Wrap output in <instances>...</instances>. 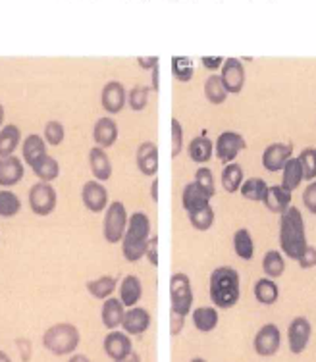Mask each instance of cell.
Returning a JSON list of instances; mask_svg holds the SVG:
<instances>
[{
  "label": "cell",
  "mask_w": 316,
  "mask_h": 362,
  "mask_svg": "<svg viewBox=\"0 0 316 362\" xmlns=\"http://www.w3.org/2000/svg\"><path fill=\"white\" fill-rule=\"evenodd\" d=\"M307 247L309 241L301 210L291 204L280 216V249L291 260H299Z\"/></svg>",
  "instance_id": "1"
},
{
  "label": "cell",
  "mask_w": 316,
  "mask_h": 362,
  "mask_svg": "<svg viewBox=\"0 0 316 362\" xmlns=\"http://www.w3.org/2000/svg\"><path fill=\"white\" fill-rule=\"evenodd\" d=\"M209 295L214 308H232L241 297V279L239 272L230 266H220L212 270L209 279Z\"/></svg>",
  "instance_id": "2"
},
{
  "label": "cell",
  "mask_w": 316,
  "mask_h": 362,
  "mask_svg": "<svg viewBox=\"0 0 316 362\" xmlns=\"http://www.w3.org/2000/svg\"><path fill=\"white\" fill-rule=\"evenodd\" d=\"M151 239V220L145 212H134L127 220L126 235L122 239V255L127 262H139L147 255Z\"/></svg>",
  "instance_id": "3"
},
{
  "label": "cell",
  "mask_w": 316,
  "mask_h": 362,
  "mask_svg": "<svg viewBox=\"0 0 316 362\" xmlns=\"http://www.w3.org/2000/svg\"><path fill=\"white\" fill-rule=\"evenodd\" d=\"M81 343V334L71 322H58L54 326L45 329L42 334V347L54 356H68L78 351Z\"/></svg>",
  "instance_id": "4"
},
{
  "label": "cell",
  "mask_w": 316,
  "mask_h": 362,
  "mask_svg": "<svg viewBox=\"0 0 316 362\" xmlns=\"http://www.w3.org/2000/svg\"><path fill=\"white\" fill-rule=\"evenodd\" d=\"M193 287L187 274L176 272L170 278V308L176 316H189L193 313Z\"/></svg>",
  "instance_id": "5"
},
{
  "label": "cell",
  "mask_w": 316,
  "mask_h": 362,
  "mask_svg": "<svg viewBox=\"0 0 316 362\" xmlns=\"http://www.w3.org/2000/svg\"><path fill=\"white\" fill-rule=\"evenodd\" d=\"M127 220H129V216H127L124 202L114 201L108 204L105 220H103V237H105L106 243H122V239H124L127 230Z\"/></svg>",
  "instance_id": "6"
},
{
  "label": "cell",
  "mask_w": 316,
  "mask_h": 362,
  "mask_svg": "<svg viewBox=\"0 0 316 362\" xmlns=\"http://www.w3.org/2000/svg\"><path fill=\"white\" fill-rule=\"evenodd\" d=\"M58 195L52 183H42L37 181L35 185L29 189V209L37 216H49L57 210Z\"/></svg>",
  "instance_id": "7"
},
{
  "label": "cell",
  "mask_w": 316,
  "mask_h": 362,
  "mask_svg": "<svg viewBox=\"0 0 316 362\" xmlns=\"http://www.w3.org/2000/svg\"><path fill=\"white\" fill-rule=\"evenodd\" d=\"M247 148L245 137L238 132H224L218 135L214 141V154L222 164H232L239 156L241 151Z\"/></svg>",
  "instance_id": "8"
},
{
  "label": "cell",
  "mask_w": 316,
  "mask_h": 362,
  "mask_svg": "<svg viewBox=\"0 0 316 362\" xmlns=\"http://www.w3.org/2000/svg\"><path fill=\"white\" fill-rule=\"evenodd\" d=\"M281 347V332L276 324H267L254 334L253 349L254 353L262 358L274 356Z\"/></svg>",
  "instance_id": "9"
},
{
  "label": "cell",
  "mask_w": 316,
  "mask_h": 362,
  "mask_svg": "<svg viewBox=\"0 0 316 362\" xmlns=\"http://www.w3.org/2000/svg\"><path fill=\"white\" fill-rule=\"evenodd\" d=\"M127 105V90L122 85V81H106V85L100 90V106L106 114L116 116L124 110V106Z\"/></svg>",
  "instance_id": "10"
},
{
  "label": "cell",
  "mask_w": 316,
  "mask_h": 362,
  "mask_svg": "<svg viewBox=\"0 0 316 362\" xmlns=\"http://www.w3.org/2000/svg\"><path fill=\"white\" fill-rule=\"evenodd\" d=\"M291 158H293V143H272L262 153V168L270 174L281 172Z\"/></svg>",
  "instance_id": "11"
},
{
  "label": "cell",
  "mask_w": 316,
  "mask_h": 362,
  "mask_svg": "<svg viewBox=\"0 0 316 362\" xmlns=\"http://www.w3.org/2000/svg\"><path fill=\"white\" fill-rule=\"evenodd\" d=\"M220 79L224 83L228 95H238L245 87V66L239 58H226Z\"/></svg>",
  "instance_id": "12"
},
{
  "label": "cell",
  "mask_w": 316,
  "mask_h": 362,
  "mask_svg": "<svg viewBox=\"0 0 316 362\" xmlns=\"http://www.w3.org/2000/svg\"><path fill=\"white\" fill-rule=\"evenodd\" d=\"M312 335V326L305 316H295L288 326V345L293 355H301Z\"/></svg>",
  "instance_id": "13"
},
{
  "label": "cell",
  "mask_w": 316,
  "mask_h": 362,
  "mask_svg": "<svg viewBox=\"0 0 316 362\" xmlns=\"http://www.w3.org/2000/svg\"><path fill=\"white\" fill-rule=\"evenodd\" d=\"M81 201L85 209L91 210L93 214H100L108 209V189L100 181H87L81 189Z\"/></svg>",
  "instance_id": "14"
},
{
  "label": "cell",
  "mask_w": 316,
  "mask_h": 362,
  "mask_svg": "<svg viewBox=\"0 0 316 362\" xmlns=\"http://www.w3.org/2000/svg\"><path fill=\"white\" fill-rule=\"evenodd\" d=\"M103 349L108 358H112L114 362L122 361L134 353V343H131V337L126 334V332H108L103 341Z\"/></svg>",
  "instance_id": "15"
},
{
  "label": "cell",
  "mask_w": 316,
  "mask_h": 362,
  "mask_svg": "<svg viewBox=\"0 0 316 362\" xmlns=\"http://www.w3.org/2000/svg\"><path fill=\"white\" fill-rule=\"evenodd\" d=\"M118 124L112 116H103L95 122L93 126V141H95V146H100V148H110V146L116 145L118 141Z\"/></svg>",
  "instance_id": "16"
},
{
  "label": "cell",
  "mask_w": 316,
  "mask_h": 362,
  "mask_svg": "<svg viewBox=\"0 0 316 362\" xmlns=\"http://www.w3.org/2000/svg\"><path fill=\"white\" fill-rule=\"evenodd\" d=\"M25 175V164L18 156L0 158V187H14Z\"/></svg>",
  "instance_id": "17"
},
{
  "label": "cell",
  "mask_w": 316,
  "mask_h": 362,
  "mask_svg": "<svg viewBox=\"0 0 316 362\" xmlns=\"http://www.w3.org/2000/svg\"><path fill=\"white\" fill-rule=\"evenodd\" d=\"M47 154H49V145L45 143V137H41L39 133H31L21 141V158H23V164H28L29 168L35 166L37 162Z\"/></svg>",
  "instance_id": "18"
},
{
  "label": "cell",
  "mask_w": 316,
  "mask_h": 362,
  "mask_svg": "<svg viewBox=\"0 0 316 362\" xmlns=\"http://www.w3.org/2000/svg\"><path fill=\"white\" fill-rule=\"evenodd\" d=\"M135 162H137V170L143 175H156L158 172V146L153 141H145L137 146L135 153Z\"/></svg>",
  "instance_id": "19"
},
{
  "label": "cell",
  "mask_w": 316,
  "mask_h": 362,
  "mask_svg": "<svg viewBox=\"0 0 316 362\" xmlns=\"http://www.w3.org/2000/svg\"><path fill=\"white\" fill-rule=\"evenodd\" d=\"M151 327V313L143 307L127 308L124 322H122V329L127 335H143Z\"/></svg>",
  "instance_id": "20"
},
{
  "label": "cell",
  "mask_w": 316,
  "mask_h": 362,
  "mask_svg": "<svg viewBox=\"0 0 316 362\" xmlns=\"http://www.w3.org/2000/svg\"><path fill=\"white\" fill-rule=\"evenodd\" d=\"M124 316H126V307L122 305V300L118 297H110L103 303V308H100V320H103V326L106 329H118L124 322Z\"/></svg>",
  "instance_id": "21"
},
{
  "label": "cell",
  "mask_w": 316,
  "mask_h": 362,
  "mask_svg": "<svg viewBox=\"0 0 316 362\" xmlns=\"http://www.w3.org/2000/svg\"><path fill=\"white\" fill-rule=\"evenodd\" d=\"M89 166H91L95 180L100 181V183L112 177V162H110V156L100 146H93L91 151H89Z\"/></svg>",
  "instance_id": "22"
},
{
  "label": "cell",
  "mask_w": 316,
  "mask_h": 362,
  "mask_svg": "<svg viewBox=\"0 0 316 362\" xmlns=\"http://www.w3.org/2000/svg\"><path fill=\"white\" fill-rule=\"evenodd\" d=\"M119 297L118 299L122 300V305L126 308H134L137 307V303L143 297V284H141V279L134 274H129L126 278L122 279V284H119Z\"/></svg>",
  "instance_id": "23"
},
{
  "label": "cell",
  "mask_w": 316,
  "mask_h": 362,
  "mask_svg": "<svg viewBox=\"0 0 316 362\" xmlns=\"http://www.w3.org/2000/svg\"><path fill=\"white\" fill-rule=\"evenodd\" d=\"M291 201H293V197H291L289 191H286L281 185H270V187L267 189V195H264L262 204L267 206V210L281 216V214L291 206Z\"/></svg>",
  "instance_id": "24"
},
{
  "label": "cell",
  "mask_w": 316,
  "mask_h": 362,
  "mask_svg": "<svg viewBox=\"0 0 316 362\" xmlns=\"http://www.w3.org/2000/svg\"><path fill=\"white\" fill-rule=\"evenodd\" d=\"M209 204H211V199L197 187L195 181H191V183H187V185L183 187L182 206L187 214L195 212V210L204 209V206H209Z\"/></svg>",
  "instance_id": "25"
},
{
  "label": "cell",
  "mask_w": 316,
  "mask_h": 362,
  "mask_svg": "<svg viewBox=\"0 0 316 362\" xmlns=\"http://www.w3.org/2000/svg\"><path fill=\"white\" fill-rule=\"evenodd\" d=\"M21 145V129L14 124L0 129V158L14 156L16 148Z\"/></svg>",
  "instance_id": "26"
},
{
  "label": "cell",
  "mask_w": 316,
  "mask_h": 362,
  "mask_svg": "<svg viewBox=\"0 0 316 362\" xmlns=\"http://www.w3.org/2000/svg\"><path fill=\"white\" fill-rule=\"evenodd\" d=\"M87 291L91 293V297L99 300H106L112 297V293L116 291V287H118V279L114 278V276H100L97 279H89L87 284Z\"/></svg>",
  "instance_id": "27"
},
{
  "label": "cell",
  "mask_w": 316,
  "mask_h": 362,
  "mask_svg": "<svg viewBox=\"0 0 316 362\" xmlns=\"http://www.w3.org/2000/svg\"><path fill=\"white\" fill-rule=\"evenodd\" d=\"M191 318H193V326L197 327L199 332L203 334H211L212 329H216L218 320V308L214 307H199L191 313Z\"/></svg>",
  "instance_id": "28"
},
{
  "label": "cell",
  "mask_w": 316,
  "mask_h": 362,
  "mask_svg": "<svg viewBox=\"0 0 316 362\" xmlns=\"http://www.w3.org/2000/svg\"><path fill=\"white\" fill-rule=\"evenodd\" d=\"M187 154H189V158L193 162L204 164V162L211 160L212 154H214V143L209 137H204V135L193 137L189 146H187Z\"/></svg>",
  "instance_id": "29"
},
{
  "label": "cell",
  "mask_w": 316,
  "mask_h": 362,
  "mask_svg": "<svg viewBox=\"0 0 316 362\" xmlns=\"http://www.w3.org/2000/svg\"><path fill=\"white\" fill-rule=\"evenodd\" d=\"M301 181H305V174H303V168L299 158H291V160L283 166L281 170V187L289 191V193H293L295 189H299L301 185Z\"/></svg>",
  "instance_id": "30"
},
{
  "label": "cell",
  "mask_w": 316,
  "mask_h": 362,
  "mask_svg": "<svg viewBox=\"0 0 316 362\" xmlns=\"http://www.w3.org/2000/svg\"><path fill=\"white\" fill-rule=\"evenodd\" d=\"M245 181V172L243 168L238 162H232V164H226L224 170H222V187H224L226 193H238L241 185Z\"/></svg>",
  "instance_id": "31"
},
{
  "label": "cell",
  "mask_w": 316,
  "mask_h": 362,
  "mask_svg": "<svg viewBox=\"0 0 316 362\" xmlns=\"http://www.w3.org/2000/svg\"><path fill=\"white\" fill-rule=\"evenodd\" d=\"M253 291H254V299L259 300L260 305H267V307L274 305L276 300H278V297H280V289H278V286H276V281L274 279L267 278V276L257 279Z\"/></svg>",
  "instance_id": "32"
},
{
  "label": "cell",
  "mask_w": 316,
  "mask_h": 362,
  "mask_svg": "<svg viewBox=\"0 0 316 362\" xmlns=\"http://www.w3.org/2000/svg\"><path fill=\"white\" fill-rule=\"evenodd\" d=\"M233 251L241 260H253L254 257V241L251 231L247 228H239L233 233Z\"/></svg>",
  "instance_id": "33"
},
{
  "label": "cell",
  "mask_w": 316,
  "mask_h": 362,
  "mask_svg": "<svg viewBox=\"0 0 316 362\" xmlns=\"http://www.w3.org/2000/svg\"><path fill=\"white\" fill-rule=\"evenodd\" d=\"M31 170H33V174H35L37 177H39V181H42V183H52V181L58 180V175H60V164H58L57 158H52L50 154L42 156L41 160L37 162Z\"/></svg>",
  "instance_id": "34"
},
{
  "label": "cell",
  "mask_w": 316,
  "mask_h": 362,
  "mask_svg": "<svg viewBox=\"0 0 316 362\" xmlns=\"http://www.w3.org/2000/svg\"><path fill=\"white\" fill-rule=\"evenodd\" d=\"M204 97L211 105H224L226 98H228V90H226L224 83L220 76H209L204 79Z\"/></svg>",
  "instance_id": "35"
},
{
  "label": "cell",
  "mask_w": 316,
  "mask_h": 362,
  "mask_svg": "<svg viewBox=\"0 0 316 362\" xmlns=\"http://www.w3.org/2000/svg\"><path fill=\"white\" fill-rule=\"evenodd\" d=\"M267 181L262 177H249V180L243 181V185L239 189V193L243 199L253 202H262L264 201V195H267Z\"/></svg>",
  "instance_id": "36"
},
{
  "label": "cell",
  "mask_w": 316,
  "mask_h": 362,
  "mask_svg": "<svg viewBox=\"0 0 316 362\" xmlns=\"http://www.w3.org/2000/svg\"><path fill=\"white\" fill-rule=\"evenodd\" d=\"M172 76L176 77L180 83H189L195 76L193 60L187 56H174L172 58Z\"/></svg>",
  "instance_id": "37"
},
{
  "label": "cell",
  "mask_w": 316,
  "mask_h": 362,
  "mask_svg": "<svg viewBox=\"0 0 316 362\" xmlns=\"http://www.w3.org/2000/svg\"><path fill=\"white\" fill-rule=\"evenodd\" d=\"M262 270L267 274V278L276 279L280 278L283 270H286V260L280 251H268L262 257Z\"/></svg>",
  "instance_id": "38"
},
{
  "label": "cell",
  "mask_w": 316,
  "mask_h": 362,
  "mask_svg": "<svg viewBox=\"0 0 316 362\" xmlns=\"http://www.w3.org/2000/svg\"><path fill=\"white\" fill-rule=\"evenodd\" d=\"M20 210V197L10 189H0V218H14Z\"/></svg>",
  "instance_id": "39"
},
{
  "label": "cell",
  "mask_w": 316,
  "mask_h": 362,
  "mask_svg": "<svg viewBox=\"0 0 316 362\" xmlns=\"http://www.w3.org/2000/svg\"><path fill=\"white\" fill-rule=\"evenodd\" d=\"M187 218H189V223L195 228V230L206 231V230H211L212 226H214L216 214H214V209L209 204V206H204V209L195 210V212L187 214Z\"/></svg>",
  "instance_id": "40"
},
{
  "label": "cell",
  "mask_w": 316,
  "mask_h": 362,
  "mask_svg": "<svg viewBox=\"0 0 316 362\" xmlns=\"http://www.w3.org/2000/svg\"><path fill=\"white\" fill-rule=\"evenodd\" d=\"M148 95H151V89L147 85H135L127 93V105L134 112L145 110L148 105Z\"/></svg>",
  "instance_id": "41"
},
{
  "label": "cell",
  "mask_w": 316,
  "mask_h": 362,
  "mask_svg": "<svg viewBox=\"0 0 316 362\" xmlns=\"http://www.w3.org/2000/svg\"><path fill=\"white\" fill-rule=\"evenodd\" d=\"M195 183H197V187L201 189L209 199H212V197L216 195V181H214V175H212L211 168H199L197 172H195Z\"/></svg>",
  "instance_id": "42"
},
{
  "label": "cell",
  "mask_w": 316,
  "mask_h": 362,
  "mask_svg": "<svg viewBox=\"0 0 316 362\" xmlns=\"http://www.w3.org/2000/svg\"><path fill=\"white\" fill-rule=\"evenodd\" d=\"M299 162H301L303 168V174H305V180L315 181L316 180V148L315 146H307V148H303L301 154L297 156Z\"/></svg>",
  "instance_id": "43"
},
{
  "label": "cell",
  "mask_w": 316,
  "mask_h": 362,
  "mask_svg": "<svg viewBox=\"0 0 316 362\" xmlns=\"http://www.w3.org/2000/svg\"><path fill=\"white\" fill-rule=\"evenodd\" d=\"M64 137H66V129L60 122L57 119H50L45 124V143L50 146H58L64 143Z\"/></svg>",
  "instance_id": "44"
},
{
  "label": "cell",
  "mask_w": 316,
  "mask_h": 362,
  "mask_svg": "<svg viewBox=\"0 0 316 362\" xmlns=\"http://www.w3.org/2000/svg\"><path fill=\"white\" fill-rule=\"evenodd\" d=\"M183 151V127L176 118H172V158H177Z\"/></svg>",
  "instance_id": "45"
},
{
  "label": "cell",
  "mask_w": 316,
  "mask_h": 362,
  "mask_svg": "<svg viewBox=\"0 0 316 362\" xmlns=\"http://www.w3.org/2000/svg\"><path fill=\"white\" fill-rule=\"evenodd\" d=\"M303 204L310 214H316V181H310L303 191Z\"/></svg>",
  "instance_id": "46"
},
{
  "label": "cell",
  "mask_w": 316,
  "mask_h": 362,
  "mask_svg": "<svg viewBox=\"0 0 316 362\" xmlns=\"http://www.w3.org/2000/svg\"><path fill=\"white\" fill-rule=\"evenodd\" d=\"M297 264H299V268H303V270H310V268H315L316 266V247L309 245V247L305 249V252L301 255V258L297 260Z\"/></svg>",
  "instance_id": "47"
},
{
  "label": "cell",
  "mask_w": 316,
  "mask_h": 362,
  "mask_svg": "<svg viewBox=\"0 0 316 362\" xmlns=\"http://www.w3.org/2000/svg\"><path fill=\"white\" fill-rule=\"evenodd\" d=\"M147 260L151 262V266H158V237L153 235L148 239L147 245Z\"/></svg>",
  "instance_id": "48"
},
{
  "label": "cell",
  "mask_w": 316,
  "mask_h": 362,
  "mask_svg": "<svg viewBox=\"0 0 316 362\" xmlns=\"http://www.w3.org/2000/svg\"><path fill=\"white\" fill-rule=\"evenodd\" d=\"M201 64H203L206 70H218V68L224 66V58L222 56H203Z\"/></svg>",
  "instance_id": "49"
},
{
  "label": "cell",
  "mask_w": 316,
  "mask_h": 362,
  "mask_svg": "<svg viewBox=\"0 0 316 362\" xmlns=\"http://www.w3.org/2000/svg\"><path fill=\"white\" fill-rule=\"evenodd\" d=\"M137 64H139L143 70L153 71V68L158 66V56H147V58H145V56H139V58H137Z\"/></svg>",
  "instance_id": "50"
},
{
  "label": "cell",
  "mask_w": 316,
  "mask_h": 362,
  "mask_svg": "<svg viewBox=\"0 0 316 362\" xmlns=\"http://www.w3.org/2000/svg\"><path fill=\"white\" fill-rule=\"evenodd\" d=\"M183 322H185V318H182V316H176V314H172V335L182 334Z\"/></svg>",
  "instance_id": "51"
},
{
  "label": "cell",
  "mask_w": 316,
  "mask_h": 362,
  "mask_svg": "<svg viewBox=\"0 0 316 362\" xmlns=\"http://www.w3.org/2000/svg\"><path fill=\"white\" fill-rule=\"evenodd\" d=\"M68 362H91V358L87 355H81V353H74V355L68 358Z\"/></svg>",
  "instance_id": "52"
},
{
  "label": "cell",
  "mask_w": 316,
  "mask_h": 362,
  "mask_svg": "<svg viewBox=\"0 0 316 362\" xmlns=\"http://www.w3.org/2000/svg\"><path fill=\"white\" fill-rule=\"evenodd\" d=\"M158 71H160V68L156 66V68H153V77H151V81H153V90H158Z\"/></svg>",
  "instance_id": "53"
},
{
  "label": "cell",
  "mask_w": 316,
  "mask_h": 362,
  "mask_svg": "<svg viewBox=\"0 0 316 362\" xmlns=\"http://www.w3.org/2000/svg\"><path fill=\"white\" fill-rule=\"evenodd\" d=\"M151 197H153V201L158 202V180H153V185H151Z\"/></svg>",
  "instance_id": "54"
},
{
  "label": "cell",
  "mask_w": 316,
  "mask_h": 362,
  "mask_svg": "<svg viewBox=\"0 0 316 362\" xmlns=\"http://www.w3.org/2000/svg\"><path fill=\"white\" fill-rule=\"evenodd\" d=\"M116 362H141V356L134 351L129 356H126V358H122V361H116Z\"/></svg>",
  "instance_id": "55"
},
{
  "label": "cell",
  "mask_w": 316,
  "mask_h": 362,
  "mask_svg": "<svg viewBox=\"0 0 316 362\" xmlns=\"http://www.w3.org/2000/svg\"><path fill=\"white\" fill-rule=\"evenodd\" d=\"M4 116H6V112H4V106L0 103V129L4 127Z\"/></svg>",
  "instance_id": "56"
},
{
  "label": "cell",
  "mask_w": 316,
  "mask_h": 362,
  "mask_svg": "<svg viewBox=\"0 0 316 362\" xmlns=\"http://www.w3.org/2000/svg\"><path fill=\"white\" fill-rule=\"evenodd\" d=\"M0 362H12V358H10V355H8V353L0 351Z\"/></svg>",
  "instance_id": "57"
},
{
  "label": "cell",
  "mask_w": 316,
  "mask_h": 362,
  "mask_svg": "<svg viewBox=\"0 0 316 362\" xmlns=\"http://www.w3.org/2000/svg\"><path fill=\"white\" fill-rule=\"evenodd\" d=\"M189 362H206L204 358H201V356H197V358H191Z\"/></svg>",
  "instance_id": "58"
}]
</instances>
